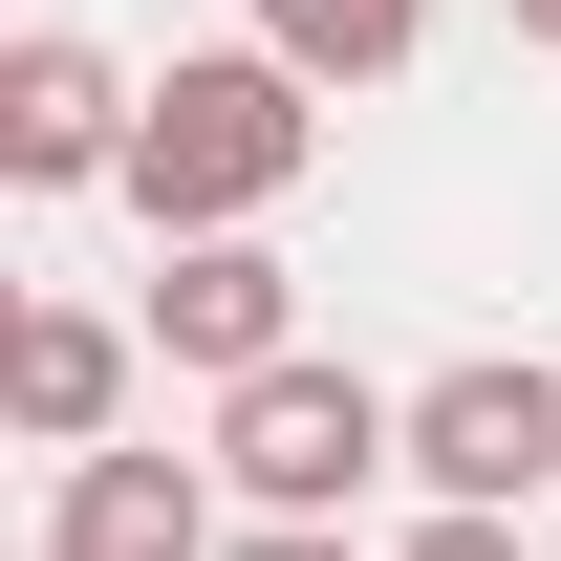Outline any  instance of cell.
Returning a JSON list of instances; mask_svg holds the SVG:
<instances>
[{"label": "cell", "instance_id": "obj_1", "mask_svg": "<svg viewBox=\"0 0 561 561\" xmlns=\"http://www.w3.org/2000/svg\"><path fill=\"white\" fill-rule=\"evenodd\" d=\"M324 173V87L280 66V44H195V66H151L130 108V216L151 238H238Z\"/></svg>", "mask_w": 561, "mask_h": 561}, {"label": "cell", "instance_id": "obj_2", "mask_svg": "<svg viewBox=\"0 0 561 561\" xmlns=\"http://www.w3.org/2000/svg\"><path fill=\"white\" fill-rule=\"evenodd\" d=\"M216 476H238V518H346L367 476H411V411H389L367 367L280 346V367H238V389H216Z\"/></svg>", "mask_w": 561, "mask_h": 561}, {"label": "cell", "instance_id": "obj_3", "mask_svg": "<svg viewBox=\"0 0 561 561\" xmlns=\"http://www.w3.org/2000/svg\"><path fill=\"white\" fill-rule=\"evenodd\" d=\"M130 108L151 87L108 66L87 22H22V44H0V173H22V195H130Z\"/></svg>", "mask_w": 561, "mask_h": 561}, {"label": "cell", "instance_id": "obj_4", "mask_svg": "<svg viewBox=\"0 0 561 561\" xmlns=\"http://www.w3.org/2000/svg\"><path fill=\"white\" fill-rule=\"evenodd\" d=\"M216 454H130V432H108V454H44V561H216L238 540V518H216Z\"/></svg>", "mask_w": 561, "mask_h": 561}, {"label": "cell", "instance_id": "obj_5", "mask_svg": "<svg viewBox=\"0 0 561 561\" xmlns=\"http://www.w3.org/2000/svg\"><path fill=\"white\" fill-rule=\"evenodd\" d=\"M411 496H496V518H518V496H561V367H432L411 389Z\"/></svg>", "mask_w": 561, "mask_h": 561}, {"label": "cell", "instance_id": "obj_6", "mask_svg": "<svg viewBox=\"0 0 561 561\" xmlns=\"http://www.w3.org/2000/svg\"><path fill=\"white\" fill-rule=\"evenodd\" d=\"M280 346H302V260H280L260 216H238V238H173V260H151V367L238 389V367H280Z\"/></svg>", "mask_w": 561, "mask_h": 561}, {"label": "cell", "instance_id": "obj_7", "mask_svg": "<svg viewBox=\"0 0 561 561\" xmlns=\"http://www.w3.org/2000/svg\"><path fill=\"white\" fill-rule=\"evenodd\" d=\"M130 346H151V324H108V302H22V324H0L22 454H108V432H130Z\"/></svg>", "mask_w": 561, "mask_h": 561}, {"label": "cell", "instance_id": "obj_8", "mask_svg": "<svg viewBox=\"0 0 561 561\" xmlns=\"http://www.w3.org/2000/svg\"><path fill=\"white\" fill-rule=\"evenodd\" d=\"M260 44H280L302 87H389V66L432 44V0H260Z\"/></svg>", "mask_w": 561, "mask_h": 561}, {"label": "cell", "instance_id": "obj_9", "mask_svg": "<svg viewBox=\"0 0 561 561\" xmlns=\"http://www.w3.org/2000/svg\"><path fill=\"white\" fill-rule=\"evenodd\" d=\"M389 561H540V540H518L496 496H432V518H411V540H389Z\"/></svg>", "mask_w": 561, "mask_h": 561}, {"label": "cell", "instance_id": "obj_10", "mask_svg": "<svg viewBox=\"0 0 561 561\" xmlns=\"http://www.w3.org/2000/svg\"><path fill=\"white\" fill-rule=\"evenodd\" d=\"M216 561H367V540H346V518H238Z\"/></svg>", "mask_w": 561, "mask_h": 561}, {"label": "cell", "instance_id": "obj_11", "mask_svg": "<svg viewBox=\"0 0 561 561\" xmlns=\"http://www.w3.org/2000/svg\"><path fill=\"white\" fill-rule=\"evenodd\" d=\"M496 22H518V44H540V66H561V0H496Z\"/></svg>", "mask_w": 561, "mask_h": 561}]
</instances>
